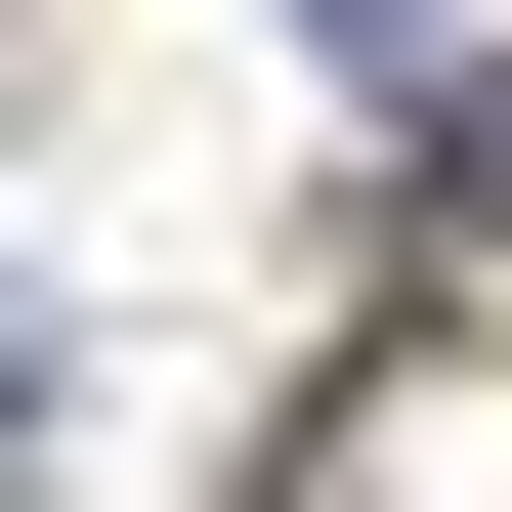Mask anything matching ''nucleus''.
<instances>
[{"label":"nucleus","mask_w":512,"mask_h":512,"mask_svg":"<svg viewBox=\"0 0 512 512\" xmlns=\"http://www.w3.org/2000/svg\"><path fill=\"white\" fill-rule=\"evenodd\" d=\"M0 512H43V299H0Z\"/></svg>","instance_id":"2"},{"label":"nucleus","mask_w":512,"mask_h":512,"mask_svg":"<svg viewBox=\"0 0 512 512\" xmlns=\"http://www.w3.org/2000/svg\"><path fill=\"white\" fill-rule=\"evenodd\" d=\"M299 43H384V86H427V43H470V0H299Z\"/></svg>","instance_id":"1"}]
</instances>
